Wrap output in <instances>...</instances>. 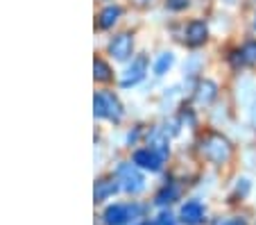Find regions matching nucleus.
I'll return each instance as SVG.
<instances>
[{"instance_id": "15", "label": "nucleus", "mask_w": 256, "mask_h": 225, "mask_svg": "<svg viewBox=\"0 0 256 225\" xmlns=\"http://www.w3.org/2000/svg\"><path fill=\"white\" fill-rule=\"evenodd\" d=\"M93 75H96V80H100V82H106V80L112 78V71H109V66H106L102 59H96V62H93Z\"/></svg>"}, {"instance_id": "13", "label": "nucleus", "mask_w": 256, "mask_h": 225, "mask_svg": "<svg viewBox=\"0 0 256 225\" xmlns=\"http://www.w3.org/2000/svg\"><path fill=\"white\" fill-rule=\"evenodd\" d=\"M177 196H179L177 186H174V184H166L164 189L156 193V202H159V205H170V202L177 200Z\"/></svg>"}, {"instance_id": "8", "label": "nucleus", "mask_w": 256, "mask_h": 225, "mask_svg": "<svg viewBox=\"0 0 256 225\" xmlns=\"http://www.w3.org/2000/svg\"><path fill=\"white\" fill-rule=\"evenodd\" d=\"M202 218H204V209L198 200H190L182 207V220H184L186 225H200Z\"/></svg>"}, {"instance_id": "2", "label": "nucleus", "mask_w": 256, "mask_h": 225, "mask_svg": "<svg viewBox=\"0 0 256 225\" xmlns=\"http://www.w3.org/2000/svg\"><path fill=\"white\" fill-rule=\"evenodd\" d=\"M93 109H96V116H106L112 121L122 118V107L114 93H98L93 98Z\"/></svg>"}, {"instance_id": "10", "label": "nucleus", "mask_w": 256, "mask_h": 225, "mask_svg": "<svg viewBox=\"0 0 256 225\" xmlns=\"http://www.w3.org/2000/svg\"><path fill=\"white\" fill-rule=\"evenodd\" d=\"M116 191H118V184L114 180H100V182H96V200L98 202L106 200V198H112Z\"/></svg>"}, {"instance_id": "17", "label": "nucleus", "mask_w": 256, "mask_h": 225, "mask_svg": "<svg viewBox=\"0 0 256 225\" xmlns=\"http://www.w3.org/2000/svg\"><path fill=\"white\" fill-rule=\"evenodd\" d=\"M240 55H242V59H245V62L254 64L256 62V41H247V44L242 46Z\"/></svg>"}, {"instance_id": "6", "label": "nucleus", "mask_w": 256, "mask_h": 225, "mask_svg": "<svg viewBox=\"0 0 256 225\" xmlns=\"http://www.w3.org/2000/svg\"><path fill=\"white\" fill-rule=\"evenodd\" d=\"M145 69H148V57H143V55H140V57L134 59V64H132L130 69L125 71L120 84H122V87H132V84L140 82V80H143V75H145Z\"/></svg>"}, {"instance_id": "16", "label": "nucleus", "mask_w": 256, "mask_h": 225, "mask_svg": "<svg viewBox=\"0 0 256 225\" xmlns=\"http://www.w3.org/2000/svg\"><path fill=\"white\" fill-rule=\"evenodd\" d=\"M172 66V55L170 53H166V55H161L159 59H156V64H154V73L156 75H164L166 71Z\"/></svg>"}, {"instance_id": "3", "label": "nucleus", "mask_w": 256, "mask_h": 225, "mask_svg": "<svg viewBox=\"0 0 256 225\" xmlns=\"http://www.w3.org/2000/svg\"><path fill=\"white\" fill-rule=\"evenodd\" d=\"M118 180L122 182V189L130 191V193H138L140 189L145 186V180L143 175H140L138 171H136L132 164H122V166H118Z\"/></svg>"}, {"instance_id": "14", "label": "nucleus", "mask_w": 256, "mask_h": 225, "mask_svg": "<svg viewBox=\"0 0 256 225\" xmlns=\"http://www.w3.org/2000/svg\"><path fill=\"white\" fill-rule=\"evenodd\" d=\"M150 148L161 157V159H166V157H168V141L164 139V134L156 132L154 137L150 139Z\"/></svg>"}, {"instance_id": "5", "label": "nucleus", "mask_w": 256, "mask_h": 225, "mask_svg": "<svg viewBox=\"0 0 256 225\" xmlns=\"http://www.w3.org/2000/svg\"><path fill=\"white\" fill-rule=\"evenodd\" d=\"M132 50H134V41H132V37L127 35V32H122V35L114 37V41L109 44V53H112L116 59H120V62L130 57Z\"/></svg>"}, {"instance_id": "18", "label": "nucleus", "mask_w": 256, "mask_h": 225, "mask_svg": "<svg viewBox=\"0 0 256 225\" xmlns=\"http://www.w3.org/2000/svg\"><path fill=\"white\" fill-rule=\"evenodd\" d=\"M154 225H177V220H174L172 214H161L154 218Z\"/></svg>"}, {"instance_id": "11", "label": "nucleus", "mask_w": 256, "mask_h": 225, "mask_svg": "<svg viewBox=\"0 0 256 225\" xmlns=\"http://www.w3.org/2000/svg\"><path fill=\"white\" fill-rule=\"evenodd\" d=\"M216 96H218V87L213 82H208V80H204V82L198 87V103L208 105V103H213Z\"/></svg>"}, {"instance_id": "12", "label": "nucleus", "mask_w": 256, "mask_h": 225, "mask_svg": "<svg viewBox=\"0 0 256 225\" xmlns=\"http://www.w3.org/2000/svg\"><path fill=\"white\" fill-rule=\"evenodd\" d=\"M118 16H120V7H114V5H109L106 10H102V14H100V21H98V25L100 28H114V23L118 21Z\"/></svg>"}, {"instance_id": "22", "label": "nucleus", "mask_w": 256, "mask_h": 225, "mask_svg": "<svg viewBox=\"0 0 256 225\" xmlns=\"http://www.w3.org/2000/svg\"><path fill=\"white\" fill-rule=\"evenodd\" d=\"M254 28H256V21H254Z\"/></svg>"}, {"instance_id": "9", "label": "nucleus", "mask_w": 256, "mask_h": 225, "mask_svg": "<svg viewBox=\"0 0 256 225\" xmlns=\"http://www.w3.org/2000/svg\"><path fill=\"white\" fill-rule=\"evenodd\" d=\"M206 23L204 21H193V23L188 25V32H186V39H188L190 46H202L204 41H206Z\"/></svg>"}, {"instance_id": "4", "label": "nucleus", "mask_w": 256, "mask_h": 225, "mask_svg": "<svg viewBox=\"0 0 256 225\" xmlns=\"http://www.w3.org/2000/svg\"><path fill=\"white\" fill-rule=\"evenodd\" d=\"M138 207H130V205H114L104 211V220L109 225H122L132 218L134 214H138Z\"/></svg>"}, {"instance_id": "23", "label": "nucleus", "mask_w": 256, "mask_h": 225, "mask_svg": "<svg viewBox=\"0 0 256 225\" xmlns=\"http://www.w3.org/2000/svg\"><path fill=\"white\" fill-rule=\"evenodd\" d=\"M140 225H145V223H140Z\"/></svg>"}, {"instance_id": "7", "label": "nucleus", "mask_w": 256, "mask_h": 225, "mask_svg": "<svg viewBox=\"0 0 256 225\" xmlns=\"http://www.w3.org/2000/svg\"><path fill=\"white\" fill-rule=\"evenodd\" d=\"M161 162H164V159H161L152 148H143V150L134 152V164H138L140 168H148V171H159Z\"/></svg>"}, {"instance_id": "21", "label": "nucleus", "mask_w": 256, "mask_h": 225, "mask_svg": "<svg viewBox=\"0 0 256 225\" xmlns=\"http://www.w3.org/2000/svg\"><path fill=\"white\" fill-rule=\"evenodd\" d=\"M138 3H140V5H145V3H152V0H138Z\"/></svg>"}, {"instance_id": "20", "label": "nucleus", "mask_w": 256, "mask_h": 225, "mask_svg": "<svg viewBox=\"0 0 256 225\" xmlns=\"http://www.w3.org/2000/svg\"><path fill=\"white\" fill-rule=\"evenodd\" d=\"M222 225H247L242 218H232V220H224Z\"/></svg>"}, {"instance_id": "1", "label": "nucleus", "mask_w": 256, "mask_h": 225, "mask_svg": "<svg viewBox=\"0 0 256 225\" xmlns=\"http://www.w3.org/2000/svg\"><path fill=\"white\" fill-rule=\"evenodd\" d=\"M202 152L216 164H224L232 157V146L224 137L220 134H208L206 139L202 141Z\"/></svg>"}, {"instance_id": "19", "label": "nucleus", "mask_w": 256, "mask_h": 225, "mask_svg": "<svg viewBox=\"0 0 256 225\" xmlns=\"http://www.w3.org/2000/svg\"><path fill=\"white\" fill-rule=\"evenodd\" d=\"M166 3H168L170 10H184L188 5V0H166Z\"/></svg>"}]
</instances>
